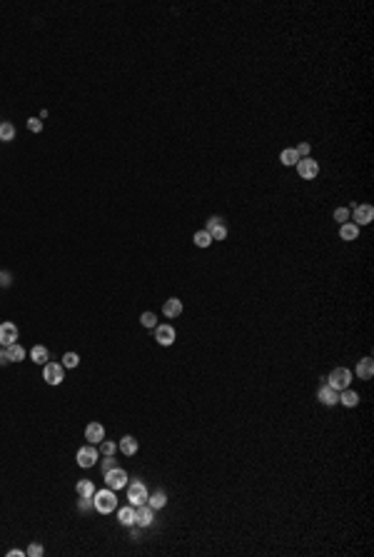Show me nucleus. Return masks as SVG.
<instances>
[{
  "label": "nucleus",
  "mask_w": 374,
  "mask_h": 557,
  "mask_svg": "<svg viewBox=\"0 0 374 557\" xmlns=\"http://www.w3.org/2000/svg\"><path fill=\"white\" fill-rule=\"evenodd\" d=\"M93 507L100 512V515H110L117 510V495H115V490H95L93 495Z\"/></svg>",
  "instance_id": "1"
},
{
  "label": "nucleus",
  "mask_w": 374,
  "mask_h": 557,
  "mask_svg": "<svg viewBox=\"0 0 374 557\" xmlns=\"http://www.w3.org/2000/svg\"><path fill=\"white\" fill-rule=\"evenodd\" d=\"M352 377H355V372L349 367H335L324 380H327V385H332L335 390H347L352 385Z\"/></svg>",
  "instance_id": "2"
},
{
  "label": "nucleus",
  "mask_w": 374,
  "mask_h": 557,
  "mask_svg": "<svg viewBox=\"0 0 374 557\" xmlns=\"http://www.w3.org/2000/svg\"><path fill=\"white\" fill-rule=\"evenodd\" d=\"M349 220L355 223V225H369L374 220V208L369 205V203H362V205H349Z\"/></svg>",
  "instance_id": "3"
},
{
  "label": "nucleus",
  "mask_w": 374,
  "mask_h": 557,
  "mask_svg": "<svg viewBox=\"0 0 374 557\" xmlns=\"http://www.w3.org/2000/svg\"><path fill=\"white\" fill-rule=\"evenodd\" d=\"M97 460H100V450L95 447V445H82L80 450H77V455H75V462L80 465V467H93V465H97Z\"/></svg>",
  "instance_id": "4"
},
{
  "label": "nucleus",
  "mask_w": 374,
  "mask_h": 557,
  "mask_svg": "<svg viewBox=\"0 0 374 557\" xmlns=\"http://www.w3.org/2000/svg\"><path fill=\"white\" fill-rule=\"evenodd\" d=\"M128 500H130L132 507H137V505H142V502H148V487H145V482L140 480H130L128 482Z\"/></svg>",
  "instance_id": "5"
},
{
  "label": "nucleus",
  "mask_w": 374,
  "mask_h": 557,
  "mask_svg": "<svg viewBox=\"0 0 374 557\" xmlns=\"http://www.w3.org/2000/svg\"><path fill=\"white\" fill-rule=\"evenodd\" d=\"M317 400L322 405H327V407H335V405H339V390H335L332 385H327V380L322 377V383L317 387Z\"/></svg>",
  "instance_id": "6"
},
{
  "label": "nucleus",
  "mask_w": 374,
  "mask_h": 557,
  "mask_svg": "<svg viewBox=\"0 0 374 557\" xmlns=\"http://www.w3.org/2000/svg\"><path fill=\"white\" fill-rule=\"evenodd\" d=\"M43 380L48 385H60L65 380V367L63 363H45L43 365Z\"/></svg>",
  "instance_id": "7"
},
{
  "label": "nucleus",
  "mask_w": 374,
  "mask_h": 557,
  "mask_svg": "<svg viewBox=\"0 0 374 557\" xmlns=\"http://www.w3.org/2000/svg\"><path fill=\"white\" fill-rule=\"evenodd\" d=\"M302 180H315L319 175V163L315 157H299V163L295 165Z\"/></svg>",
  "instance_id": "8"
},
{
  "label": "nucleus",
  "mask_w": 374,
  "mask_h": 557,
  "mask_svg": "<svg viewBox=\"0 0 374 557\" xmlns=\"http://www.w3.org/2000/svg\"><path fill=\"white\" fill-rule=\"evenodd\" d=\"M105 482H108L110 490H122V487H128L130 478H128V472L122 467H112V470L105 472Z\"/></svg>",
  "instance_id": "9"
},
{
  "label": "nucleus",
  "mask_w": 374,
  "mask_h": 557,
  "mask_svg": "<svg viewBox=\"0 0 374 557\" xmlns=\"http://www.w3.org/2000/svg\"><path fill=\"white\" fill-rule=\"evenodd\" d=\"M207 232H210V237H212V243L215 240H227V225L222 223V217H217V215H212L210 220H207V228H205Z\"/></svg>",
  "instance_id": "10"
},
{
  "label": "nucleus",
  "mask_w": 374,
  "mask_h": 557,
  "mask_svg": "<svg viewBox=\"0 0 374 557\" xmlns=\"http://www.w3.org/2000/svg\"><path fill=\"white\" fill-rule=\"evenodd\" d=\"M155 522V510L150 507L148 502L137 505L135 507V527H150Z\"/></svg>",
  "instance_id": "11"
},
{
  "label": "nucleus",
  "mask_w": 374,
  "mask_h": 557,
  "mask_svg": "<svg viewBox=\"0 0 374 557\" xmlns=\"http://www.w3.org/2000/svg\"><path fill=\"white\" fill-rule=\"evenodd\" d=\"M18 343V325L15 323H0V347H10Z\"/></svg>",
  "instance_id": "12"
},
{
  "label": "nucleus",
  "mask_w": 374,
  "mask_h": 557,
  "mask_svg": "<svg viewBox=\"0 0 374 557\" xmlns=\"http://www.w3.org/2000/svg\"><path fill=\"white\" fill-rule=\"evenodd\" d=\"M175 337H177V332H175V327L172 325H157L155 327V340H157V345L170 347L172 343H175Z\"/></svg>",
  "instance_id": "13"
},
{
  "label": "nucleus",
  "mask_w": 374,
  "mask_h": 557,
  "mask_svg": "<svg viewBox=\"0 0 374 557\" xmlns=\"http://www.w3.org/2000/svg\"><path fill=\"white\" fill-rule=\"evenodd\" d=\"M85 440L90 442V445H100V442L105 440V427L100 423H90L85 427Z\"/></svg>",
  "instance_id": "14"
},
{
  "label": "nucleus",
  "mask_w": 374,
  "mask_h": 557,
  "mask_svg": "<svg viewBox=\"0 0 374 557\" xmlns=\"http://www.w3.org/2000/svg\"><path fill=\"white\" fill-rule=\"evenodd\" d=\"M355 375L359 377V380H372V375H374V360L372 357H362V360L357 363V367H355Z\"/></svg>",
  "instance_id": "15"
},
{
  "label": "nucleus",
  "mask_w": 374,
  "mask_h": 557,
  "mask_svg": "<svg viewBox=\"0 0 374 557\" xmlns=\"http://www.w3.org/2000/svg\"><path fill=\"white\" fill-rule=\"evenodd\" d=\"M162 315H165V317H180V315H182V300H180V297H170V300H165V305H162Z\"/></svg>",
  "instance_id": "16"
},
{
  "label": "nucleus",
  "mask_w": 374,
  "mask_h": 557,
  "mask_svg": "<svg viewBox=\"0 0 374 557\" xmlns=\"http://www.w3.org/2000/svg\"><path fill=\"white\" fill-rule=\"evenodd\" d=\"M339 237L347 240V243L357 240V237H359V225H355L352 220H349V223H342V225H339Z\"/></svg>",
  "instance_id": "17"
},
{
  "label": "nucleus",
  "mask_w": 374,
  "mask_h": 557,
  "mask_svg": "<svg viewBox=\"0 0 374 557\" xmlns=\"http://www.w3.org/2000/svg\"><path fill=\"white\" fill-rule=\"evenodd\" d=\"M339 405H344V407H357V405H359V392H355L352 387L339 390Z\"/></svg>",
  "instance_id": "18"
},
{
  "label": "nucleus",
  "mask_w": 374,
  "mask_h": 557,
  "mask_svg": "<svg viewBox=\"0 0 374 557\" xmlns=\"http://www.w3.org/2000/svg\"><path fill=\"white\" fill-rule=\"evenodd\" d=\"M117 450H120L122 455H128V457H132V455L137 452V440H135L132 435H125L122 440L117 442Z\"/></svg>",
  "instance_id": "19"
},
{
  "label": "nucleus",
  "mask_w": 374,
  "mask_h": 557,
  "mask_svg": "<svg viewBox=\"0 0 374 557\" xmlns=\"http://www.w3.org/2000/svg\"><path fill=\"white\" fill-rule=\"evenodd\" d=\"M30 360H33L35 365H45V363L50 360V350L45 345H35L30 350Z\"/></svg>",
  "instance_id": "20"
},
{
  "label": "nucleus",
  "mask_w": 374,
  "mask_h": 557,
  "mask_svg": "<svg viewBox=\"0 0 374 557\" xmlns=\"http://www.w3.org/2000/svg\"><path fill=\"white\" fill-rule=\"evenodd\" d=\"M117 520H120V525H122V527H132V525H135V507H132V505H128V507H120Z\"/></svg>",
  "instance_id": "21"
},
{
  "label": "nucleus",
  "mask_w": 374,
  "mask_h": 557,
  "mask_svg": "<svg viewBox=\"0 0 374 557\" xmlns=\"http://www.w3.org/2000/svg\"><path fill=\"white\" fill-rule=\"evenodd\" d=\"M280 163L282 165H287V168H295L299 163V155H297V150L295 148H284L280 153Z\"/></svg>",
  "instance_id": "22"
},
{
  "label": "nucleus",
  "mask_w": 374,
  "mask_h": 557,
  "mask_svg": "<svg viewBox=\"0 0 374 557\" xmlns=\"http://www.w3.org/2000/svg\"><path fill=\"white\" fill-rule=\"evenodd\" d=\"M75 492L77 498H93L95 495V482L93 480H80L75 485Z\"/></svg>",
  "instance_id": "23"
},
{
  "label": "nucleus",
  "mask_w": 374,
  "mask_h": 557,
  "mask_svg": "<svg viewBox=\"0 0 374 557\" xmlns=\"http://www.w3.org/2000/svg\"><path fill=\"white\" fill-rule=\"evenodd\" d=\"M15 140V125L13 123H0V143Z\"/></svg>",
  "instance_id": "24"
},
{
  "label": "nucleus",
  "mask_w": 374,
  "mask_h": 557,
  "mask_svg": "<svg viewBox=\"0 0 374 557\" xmlns=\"http://www.w3.org/2000/svg\"><path fill=\"white\" fill-rule=\"evenodd\" d=\"M148 505L152 510H162L168 505V495L165 492H155V495H148Z\"/></svg>",
  "instance_id": "25"
},
{
  "label": "nucleus",
  "mask_w": 374,
  "mask_h": 557,
  "mask_svg": "<svg viewBox=\"0 0 374 557\" xmlns=\"http://www.w3.org/2000/svg\"><path fill=\"white\" fill-rule=\"evenodd\" d=\"M192 243H195L197 248H210V245H212V237H210L207 230H197L192 235Z\"/></svg>",
  "instance_id": "26"
},
{
  "label": "nucleus",
  "mask_w": 374,
  "mask_h": 557,
  "mask_svg": "<svg viewBox=\"0 0 374 557\" xmlns=\"http://www.w3.org/2000/svg\"><path fill=\"white\" fill-rule=\"evenodd\" d=\"M8 355H10V363H20V360H25V350H23V345H10L8 347Z\"/></svg>",
  "instance_id": "27"
},
{
  "label": "nucleus",
  "mask_w": 374,
  "mask_h": 557,
  "mask_svg": "<svg viewBox=\"0 0 374 557\" xmlns=\"http://www.w3.org/2000/svg\"><path fill=\"white\" fill-rule=\"evenodd\" d=\"M140 323H142V327H157V315L148 310V312L140 315Z\"/></svg>",
  "instance_id": "28"
},
{
  "label": "nucleus",
  "mask_w": 374,
  "mask_h": 557,
  "mask_svg": "<svg viewBox=\"0 0 374 557\" xmlns=\"http://www.w3.org/2000/svg\"><path fill=\"white\" fill-rule=\"evenodd\" d=\"M77 363H80V355H77V352H65V355H63V367H77Z\"/></svg>",
  "instance_id": "29"
},
{
  "label": "nucleus",
  "mask_w": 374,
  "mask_h": 557,
  "mask_svg": "<svg viewBox=\"0 0 374 557\" xmlns=\"http://www.w3.org/2000/svg\"><path fill=\"white\" fill-rule=\"evenodd\" d=\"M332 215H335V220L339 225H342V223H349V208H337Z\"/></svg>",
  "instance_id": "30"
},
{
  "label": "nucleus",
  "mask_w": 374,
  "mask_h": 557,
  "mask_svg": "<svg viewBox=\"0 0 374 557\" xmlns=\"http://www.w3.org/2000/svg\"><path fill=\"white\" fill-rule=\"evenodd\" d=\"M100 452H102V455H115V452H117V442H100Z\"/></svg>",
  "instance_id": "31"
},
{
  "label": "nucleus",
  "mask_w": 374,
  "mask_h": 557,
  "mask_svg": "<svg viewBox=\"0 0 374 557\" xmlns=\"http://www.w3.org/2000/svg\"><path fill=\"white\" fill-rule=\"evenodd\" d=\"M28 130L30 133H40L43 130V120L40 117H28Z\"/></svg>",
  "instance_id": "32"
},
{
  "label": "nucleus",
  "mask_w": 374,
  "mask_h": 557,
  "mask_svg": "<svg viewBox=\"0 0 374 557\" xmlns=\"http://www.w3.org/2000/svg\"><path fill=\"white\" fill-rule=\"evenodd\" d=\"M100 465H102V472H108L112 467H117V460H115V455H105V460H100Z\"/></svg>",
  "instance_id": "33"
},
{
  "label": "nucleus",
  "mask_w": 374,
  "mask_h": 557,
  "mask_svg": "<svg viewBox=\"0 0 374 557\" xmlns=\"http://www.w3.org/2000/svg\"><path fill=\"white\" fill-rule=\"evenodd\" d=\"M77 510H80V512H88V510H93V498H80V500H77Z\"/></svg>",
  "instance_id": "34"
},
{
  "label": "nucleus",
  "mask_w": 374,
  "mask_h": 557,
  "mask_svg": "<svg viewBox=\"0 0 374 557\" xmlns=\"http://www.w3.org/2000/svg\"><path fill=\"white\" fill-rule=\"evenodd\" d=\"M43 552H45V550H43V545H37V542H33V545L25 550V555H30V557H43Z\"/></svg>",
  "instance_id": "35"
},
{
  "label": "nucleus",
  "mask_w": 374,
  "mask_h": 557,
  "mask_svg": "<svg viewBox=\"0 0 374 557\" xmlns=\"http://www.w3.org/2000/svg\"><path fill=\"white\" fill-rule=\"evenodd\" d=\"M295 150H297L299 157H309V150H312V145H309V143H299Z\"/></svg>",
  "instance_id": "36"
},
{
  "label": "nucleus",
  "mask_w": 374,
  "mask_h": 557,
  "mask_svg": "<svg viewBox=\"0 0 374 557\" xmlns=\"http://www.w3.org/2000/svg\"><path fill=\"white\" fill-rule=\"evenodd\" d=\"M10 277H13L10 272H0V285H3V288H10Z\"/></svg>",
  "instance_id": "37"
},
{
  "label": "nucleus",
  "mask_w": 374,
  "mask_h": 557,
  "mask_svg": "<svg viewBox=\"0 0 374 557\" xmlns=\"http://www.w3.org/2000/svg\"><path fill=\"white\" fill-rule=\"evenodd\" d=\"M0 365H10V355H8V347L0 350Z\"/></svg>",
  "instance_id": "38"
},
{
  "label": "nucleus",
  "mask_w": 374,
  "mask_h": 557,
  "mask_svg": "<svg viewBox=\"0 0 374 557\" xmlns=\"http://www.w3.org/2000/svg\"><path fill=\"white\" fill-rule=\"evenodd\" d=\"M18 555H25V552H23V550H10V552H8V557H18Z\"/></svg>",
  "instance_id": "39"
}]
</instances>
